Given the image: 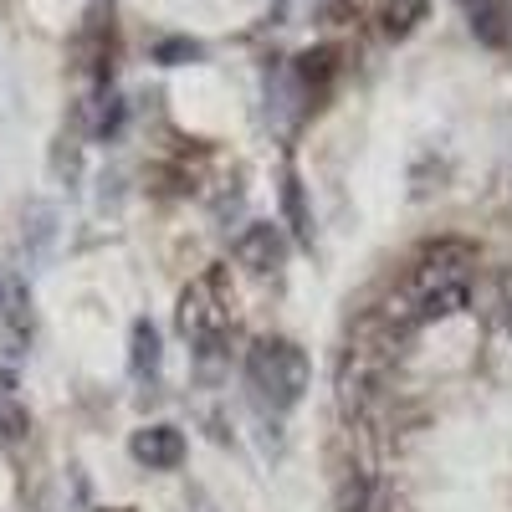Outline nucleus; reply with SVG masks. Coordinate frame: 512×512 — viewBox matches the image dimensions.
Here are the masks:
<instances>
[{
	"label": "nucleus",
	"instance_id": "obj_2",
	"mask_svg": "<svg viewBox=\"0 0 512 512\" xmlns=\"http://www.w3.org/2000/svg\"><path fill=\"white\" fill-rule=\"evenodd\" d=\"M175 328H180V338H185L200 359H210V354L221 349V338H226V328H231V292H226V272H221V267L200 272V277L180 292Z\"/></svg>",
	"mask_w": 512,
	"mask_h": 512
},
{
	"label": "nucleus",
	"instance_id": "obj_9",
	"mask_svg": "<svg viewBox=\"0 0 512 512\" xmlns=\"http://www.w3.org/2000/svg\"><path fill=\"white\" fill-rule=\"evenodd\" d=\"M282 226L292 231L297 246H313V210H308V195H303L297 169H287V175H282Z\"/></svg>",
	"mask_w": 512,
	"mask_h": 512
},
{
	"label": "nucleus",
	"instance_id": "obj_5",
	"mask_svg": "<svg viewBox=\"0 0 512 512\" xmlns=\"http://www.w3.org/2000/svg\"><path fill=\"white\" fill-rule=\"evenodd\" d=\"M128 456H134L144 472H175V466L190 456V441H185L180 425L159 420V425H139V431L128 436Z\"/></svg>",
	"mask_w": 512,
	"mask_h": 512
},
{
	"label": "nucleus",
	"instance_id": "obj_14",
	"mask_svg": "<svg viewBox=\"0 0 512 512\" xmlns=\"http://www.w3.org/2000/svg\"><path fill=\"white\" fill-rule=\"evenodd\" d=\"M359 11H364V0H318L323 26H349V21H359Z\"/></svg>",
	"mask_w": 512,
	"mask_h": 512
},
{
	"label": "nucleus",
	"instance_id": "obj_1",
	"mask_svg": "<svg viewBox=\"0 0 512 512\" xmlns=\"http://www.w3.org/2000/svg\"><path fill=\"white\" fill-rule=\"evenodd\" d=\"M308 354L292 344V338H256L246 349V384L256 390V400L272 410H292L308 395Z\"/></svg>",
	"mask_w": 512,
	"mask_h": 512
},
{
	"label": "nucleus",
	"instance_id": "obj_15",
	"mask_svg": "<svg viewBox=\"0 0 512 512\" xmlns=\"http://www.w3.org/2000/svg\"><path fill=\"white\" fill-rule=\"evenodd\" d=\"M123 128V103L118 98H103V108H98V118H93V134L98 139H113Z\"/></svg>",
	"mask_w": 512,
	"mask_h": 512
},
{
	"label": "nucleus",
	"instance_id": "obj_8",
	"mask_svg": "<svg viewBox=\"0 0 512 512\" xmlns=\"http://www.w3.org/2000/svg\"><path fill=\"white\" fill-rule=\"evenodd\" d=\"M466 16H472V36L482 41V47H507V41H512V11H507V0H472Z\"/></svg>",
	"mask_w": 512,
	"mask_h": 512
},
{
	"label": "nucleus",
	"instance_id": "obj_4",
	"mask_svg": "<svg viewBox=\"0 0 512 512\" xmlns=\"http://www.w3.org/2000/svg\"><path fill=\"white\" fill-rule=\"evenodd\" d=\"M231 256H236V267L256 272V277H267V272H282L287 262V231L277 221H251L241 226V236L231 241Z\"/></svg>",
	"mask_w": 512,
	"mask_h": 512
},
{
	"label": "nucleus",
	"instance_id": "obj_11",
	"mask_svg": "<svg viewBox=\"0 0 512 512\" xmlns=\"http://www.w3.org/2000/svg\"><path fill=\"white\" fill-rule=\"evenodd\" d=\"M333 72H338V52L333 47H308L303 57L292 62V77L303 82V93H323L333 82Z\"/></svg>",
	"mask_w": 512,
	"mask_h": 512
},
{
	"label": "nucleus",
	"instance_id": "obj_7",
	"mask_svg": "<svg viewBox=\"0 0 512 512\" xmlns=\"http://www.w3.org/2000/svg\"><path fill=\"white\" fill-rule=\"evenodd\" d=\"M159 359H164L159 328H154L149 318H134V328H128V374H134L139 384H149V379L159 374Z\"/></svg>",
	"mask_w": 512,
	"mask_h": 512
},
{
	"label": "nucleus",
	"instance_id": "obj_16",
	"mask_svg": "<svg viewBox=\"0 0 512 512\" xmlns=\"http://www.w3.org/2000/svg\"><path fill=\"white\" fill-rule=\"evenodd\" d=\"M0 313H6V277H0Z\"/></svg>",
	"mask_w": 512,
	"mask_h": 512
},
{
	"label": "nucleus",
	"instance_id": "obj_3",
	"mask_svg": "<svg viewBox=\"0 0 512 512\" xmlns=\"http://www.w3.org/2000/svg\"><path fill=\"white\" fill-rule=\"evenodd\" d=\"M477 267V241L466 236H436L425 241L415 267L405 277V287H446V282H466V272Z\"/></svg>",
	"mask_w": 512,
	"mask_h": 512
},
{
	"label": "nucleus",
	"instance_id": "obj_10",
	"mask_svg": "<svg viewBox=\"0 0 512 512\" xmlns=\"http://www.w3.org/2000/svg\"><path fill=\"white\" fill-rule=\"evenodd\" d=\"M425 16H431V0H384L379 31H384V41H405V36H415V26Z\"/></svg>",
	"mask_w": 512,
	"mask_h": 512
},
{
	"label": "nucleus",
	"instance_id": "obj_13",
	"mask_svg": "<svg viewBox=\"0 0 512 512\" xmlns=\"http://www.w3.org/2000/svg\"><path fill=\"white\" fill-rule=\"evenodd\" d=\"M205 57V47L200 41H190V36H164V41H154V62L159 67H190V62H200Z\"/></svg>",
	"mask_w": 512,
	"mask_h": 512
},
{
	"label": "nucleus",
	"instance_id": "obj_12",
	"mask_svg": "<svg viewBox=\"0 0 512 512\" xmlns=\"http://www.w3.org/2000/svg\"><path fill=\"white\" fill-rule=\"evenodd\" d=\"M26 431H31L26 405H21L11 390H0V446H21V441H26Z\"/></svg>",
	"mask_w": 512,
	"mask_h": 512
},
{
	"label": "nucleus",
	"instance_id": "obj_6",
	"mask_svg": "<svg viewBox=\"0 0 512 512\" xmlns=\"http://www.w3.org/2000/svg\"><path fill=\"white\" fill-rule=\"evenodd\" d=\"M21 241H26L31 262H47V256H52V246H57V210H52L47 200H31V205H26Z\"/></svg>",
	"mask_w": 512,
	"mask_h": 512
}]
</instances>
